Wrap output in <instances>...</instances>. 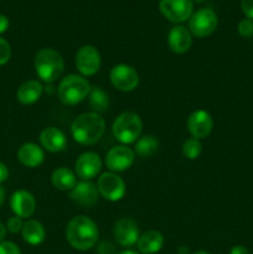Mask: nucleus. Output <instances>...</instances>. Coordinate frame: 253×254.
<instances>
[{"instance_id":"obj_23","label":"nucleus","mask_w":253,"mask_h":254,"mask_svg":"<svg viewBox=\"0 0 253 254\" xmlns=\"http://www.w3.org/2000/svg\"><path fill=\"white\" fill-rule=\"evenodd\" d=\"M52 184L56 189L62 191L72 190L76 186V175L67 168H59L52 174Z\"/></svg>"},{"instance_id":"obj_34","label":"nucleus","mask_w":253,"mask_h":254,"mask_svg":"<svg viewBox=\"0 0 253 254\" xmlns=\"http://www.w3.org/2000/svg\"><path fill=\"white\" fill-rule=\"evenodd\" d=\"M9 29V19L5 15L0 14V34L5 32Z\"/></svg>"},{"instance_id":"obj_25","label":"nucleus","mask_w":253,"mask_h":254,"mask_svg":"<svg viewBox=\"0 0 253 254\" xmlns=\"http://www.w3.org/2000/svg\"><path fill=\"white\" fill-rule=\"evenodd\" d=\"M159 141L153 135H144L136 141L135 151L140 158H150L158 151Z\"/></svg>"},{"instance_id":"obj_9","label":"nucleus","mask_w":253,"mask_h":254,"mask_svg":"<svg viewBox=\"0 0 253 254\" xmlns=\"http://www.w3.org/2000/svg\"><path fill=\"white\" fill-rule=\"evenodd\" d=\"M99 193L103 196L106 200L109 201H119L126 195V184L114 173H104L98 179Z\"/></svg>"},{"instance_id":"obj_26","label":"nucleus","mask_w":253,"mask_h":254,"mask_svg":"<svg viewBox=\"0 0 253 254\" xmlns=\"http://www.w3.org/2000/svg\"><path fill=\"white\" fill-rule=\"evenodd\" d=\"M202 151V144L198 139L196 138H189L186 139L185 143L183 145V154L185 158L190 159V160H193V159L198 158Z\"/></svg>"},{"instance_id":"obj_13","label":"nucleus","mask_w":253,"mask_h":254,"mask_svg":"<svg viewBox=\"0 0 253 254\" xmlns=\"http://www.w3.org/2000/svg\"><path fill=\"white\" fill-rule=\"evenodd\" d=\"M10 207L17 217L29 218L36 210V201L29 191L17 190L10 197Z\"/></svg>"},{"instance_id":"obj_40","label":"nucleus","mask_w":253,"mask_h":254,"mask_svg":"<svg viewBox=\"0 0 253 254\" xmlns=\"http://www.w3.org/2000/svg\"><path fill=\"white\" fill-rule=\"evenodd\" d=\"M193 1H197V2H202V1H205V0H193Z\"/></svg>"},{"instance_id":"obj_37","label":"nucleus","mask_w":253,"mask_h":254,"mask_svg":"<svg viewBox=\"0 0 253 254\" xmlns=\"http://www.w3.org/2000/svg\"><path fill=\"white\" fill-rule=\"evenodd\" d=\"M4 201H5V191H4V189L0 186V206L4 203Z\"/></svg>"},{"instance_id":"obj_29","label":"nucleus","mask_w":253,"mask_h":254,"mask_svg":"<svg viewBox=\"0 0 253 254\" xmlns=\"http://www.w3.org/2000/svg\"><path fill=\"white\" fill-rule=\"evenodd\" d=\"M6 228L10 233H17L20 231H22V227H24V222H22L21 217H17V216H14V217H10L6 222Z\"/></svg>"},{"instance_id":"obj_3","label":"nucleus","mask_w":253,"mask_h":254,"mask_svg":"<svg viewBox=\"0 0 253 254\" xmlns=\"http://www.w3.org/2000/svg\"><path fill=\"white\" fill-rule=\"evenodd\" d=\"M64 68L63 59L52 49L40 50L35 57V69L40 78L46 83L57 81Z\"/></svg>"},{"instance_id":"obj_18","label":"nucleus","mask_w":253,"mask_h":254,"mask_svg":"<svg viewBox=\"0 0 253 254\" xmlns=\"http://www.w3.org/2000/svg\"><path fill=\"white\" fill-rule=\"evenodd\" d=\"M168 44L171 51L175 54H184L192 45V36L190 30L184 26H175L170 30L168 36Z\"/></svg>"},{"instance_id":"obj_36","label":"nucleus","mask_w":253,"mask_h":254,"mask_svg":"<svg viewBox=\"0 0 253 254\" xmlns=\"http://www.w3.org/2000/svg\"><path fill=\"white\" fill-rule=\"evenodd\" d=\"M6 232H7L6 226H5L4 223L0 222V242H2V241L5 240V237H6Z\"/></svg>"},{"instance_id":"obj_15","label":"nucleus","mask_w":253,"mask_h":254,"mask_svg":"<svg viewBox=\"0 0 253 254\" xmlns=\"http://www.w3.org/2000/svg\"><path fill=\"white\" fill-rule=\"evenodd\" d=\"M102 161L98 154L87 151L79 155L76 161V174L82 180L88 181L91 179L96 178L101 171Z\"/></svg>"},{"instance_id":"obj_11","label":"nucleus","mask_w":253,"mask_h":254,"mask_svg":"<svg viewBox=\"0 0 253 254\" xmlns=\"http://www.w3.org/2000/svg\"><path fill=\"white\" fill-rule=\"evenodd\" d=\"M135 154L131 149L124 145L113 146L106 155V165L109 170L113 173H121L126 171L133 165Z\"/></svg>"},{"instance_id":"obj_31","label":"nucleus","mask_w":253,"mask_h":254,"mask_svg":"<svg viewBox=\"0 0 253 254\" xmlns=\"http://www.w3.org/2000/svg\"><path fill=\"white\" fill-rule=\"evenodd\" d=\"M242 11L248 19L253 20V0H241Z\"/></svg>"},{"instance_id":"obj_17","label":"nucleus","mask_w":253,"mask_h":254,"mask_svg":"<svg viewBox=\"0 0 253 254\" xmlns=\"http://www.w3.org/2000/svg\"><path fill=\"white\" fill-rule=\"evenodd\" d=\"M40 143L51 153H60L67 146V138L62 130L55 127L44 129L40 134Z\"/></svg>"},{"instance_id":"obj_8","label":"nucleus","mask_w":253,"mask_h":254,"mask_svg":"<svg viewBox=\"0 0 253 254\" xmlns=\"http://www.w3.org/2000/svg\"><path fill=\"white\" fill-rule=\"evenodd\" d=\"M109 78L112 84L122 92L134 91L139 84L138 72L129 64H121L114 66L109 73Z\"/></svg>"},{"instance_id":"obj_10","label":"nucleus","mask_w":253,"mask_h":254,"mask_svg":"<svg viewBox=\"0 0 253 254\" xmlns=\"http://www.w3.org/2000/svg\"><path fill=\"white\" fill-rule=\"evenodd\" d=\"M76 67L83 76H93L101 67V55L96 47L84 45L76 54Z\"/></svg>"},{"instance_id":"obj_19","label":"nucleus","mask_w":253,"mask_h":254,"mask_svg":"<svg viewBox=\"0 0 253 254\" xmlns=\"http://www.w3.org/2000/svg\"><path fill=\"white\" fill-rule=\"evenodd\" d=\"M17 159L27 168H37L44 163L45 154L39 145L34 143H25L17 150Z\"/></svg>"},{"instance_id":"obj_4","label":"nucleus","mask_w":253,"mask_h":254,"mask_svg":"<svg viewBox=\"0 0 253 254\" xmlns=\"http://www.w3.org/2000/svg\"><path fill=\"white\" fill-rule=\"evenodd\" d=\"M91 92L89 82L78 74H68L60 83L57 94L60 101L66 106H74L83 101Z\"/></svg>"},{"instance_id":"obj_2","label":"nucleus","mask_w":253,"mask_h":254,"mask_svg":"<svg viewBox=\"0 0 253 254\" xmlns=\"http://www.w3.org/2000/svg\"><path fill=\"white\" fill-rule=\"evenodd\" d=\"M106 130L104 119L94 112H87L77 117L71 126L72 136L74 140L83 145L96 144Z\"/></svg>"},{"instance_id":"obj_14","label":"nucleus","mask_w":253,"mask_h":254,"mask_svg":"<svg viewBox=\"0 0 253 254\" xmlns=\"http://www.w3.org/2000/svg\"><path fill=\"white\" fill-rule=\"evenodd\" d=\"M213 128V121L210 113L206 111L198 109V111L193 112L188 119V129L190 131L191 135L196 139L206 138L210 135Z\"/></svg>"},{"instance_id":"obj_33","label":"nucleus","mask_w":253,"mask_h":254,"mask_svg":"<svg viewBox=\"0 0 253 254\" xmlns=\"http://www.w3.org/2000/svg\"><path fill=\"white\" fill-rule=\"evenodd\" d=\"M7 178H9V170H7L6 165L0 161V184L6 181Z\"/></svg>"},{"instance_id":"obj_22","label":"nucleus","mask_w":253,"mask_h":254,"mask_svg":"<svg viewBox=\"0 0 253 254\" xmlns=\"http://www.w3.org/2000/svg\"><path fill=\"white\" fill-rule=\"evenodd\" d=\"M22 237H24L25 242L29 243L31 246H39L41 245L46 237V232L45 228L39 221L36 220H29L24 223L22 227Z\"/></svg>"},{"instance_id":"obj_21","label":"nucleus","mask_w":253,"mask_h":254,"mask_svg":"<svg viewBox=\"0 0 253 254\" xmlns=\"http://www.w3.org/2000/svg\"><path fill=\"white\" fill-rule=\"evenodd\" d=\"M44 92V87L37 81H27L17 89V101L24 106H30L37 102Z\"/></svg>"},{"instance_id":"obj_24","label":"nucleus","mask_w":253,"mask_h":254,"mask_svg":"<svg viewBox=\"0 0 253 254\" xmlns=\"http://www.w3.org/2000/svg\"><path fill=\"white\" fill-rule=\"evenodd\" d=\"M89 107L94 113H103L108 111L109 98L106 92L99 87H93L89 92Z\"/></svg>"},{"instance_id":"obj_1","label":"nucleus","mask_w":253,"mask_h":254,"mask_svg":"<svg viewBox=\"0 0 253 254\" xmlns=\"http://www.w3.org/2000/svg\"><path fill=\"white\" fill-rule=\"evenodd\" d=\"M98 227L87 216H76L68 222L66 228L67 242L78 251H88L97 245Z\"/></svg>"},{"instance_id":"obj_32","label":"nucleus","mask_w":253,"mask_h":254,"mask_svg":"<svg viewBox=\"0 0 253 254\" xmlns=\"http://www.w3.org/2000/svg\"><path fill=\"white\" fill-rule=\"evenodd\" d=\"M98 254H114V247L109 242H102L98 247Z\"/></svg>"},{"instance_id":"obj_39","label":"nucleus","mask_w":253,"mask_h":254,"mask_svg":"<svg viewBox=\"0 0 253 254\" xmlns=\"http://www.w3.org/2000/svg\"><path fill=\"white\" fill-rule=\"evenodd\" d=\"M193 254H211V253L206 252V251H198V252H196V253H193Z\"/></svg>"},{"instance_id":"obj_16","label":"nucleus","mask_w":253,"mask_h":254,"mask_svg":"<svg viewBox=\"0 0 253 254\" xmlns=\"http://www.w3.org/2000/svg\"><path fill=\"white\" fill-rule=\"evenodd\" d=\"M98 188L91 181H81L76 184L69 192L72 201L81 206H92L98 200Z\"/></svg>"},{"instance_id":"obj_12","label":"nucleus","mask_w":253,"mask_h":254,"mask_svg":"<svg viewBox=\"0 0 253 254\" xmlns=\"http://www.w3.org/2000/svg\"><path fill=\"white\" fill-rule=\"evenodd\" d=\"M114 237L118 245L123 247H131L139 240V230L136 223L130 218L123 217L114 225Z\"/></svg>"},{"instance_id":"obj_7","label":"nucleus","mask_w":253,"mask_h":254,"mask_svg":"<svg viewBox=\"0 0 253 254\" xmlns=\"http://www.w3.org/2000/svg\"><path fill=\"white\" fill-rule=\"evenodd\" d=\"M159 9L171 22H184L192 15V0H160Z\"/></svg>"},{"instance_id":"obj_28","label":"nucleus","mask_w":253,"mask_h":254,"mask_svg":"<svg viewBox=\"0 0 253 254\" xmlns=\"http://www.w3.org/2000/svg\"><path fill=\"white\" fill-rule=\"evenodd\" d=\"M238 32L243 37H251L253 35V20L252 19H243L238 24Z\"/></svg>"},{"instance_id":"obj_30","label":"nucleus","mask_w":253,"mask_h":254,"mask_svg":"<svg viewBox=\"0 0 253 254\" xmlns=\"http://www.w3.org/2000/svg\"><path fill=\"white\" fill-rule=\"evenodd\" d=\"M0 254H21V251L15 243L2 241L0 242Z\"/></svg>"},{"instance_id":"obj_35","label":"nucleus","mask_w":253,"mask_h":254,"mask_svg":"<svg viewBox=\"0 0 253 254\" xmlns=\"http://www.w3.org/2000/svg\"><path fill=\"white\" fill-rule=\"evenodd\" d=\"M230 254H250L248 250L243 246H235V247L231 248Z\"/></svg>"},{"instance_id":"obj_27","label":"nucleus","mask_w":253,"mask_h":254,"mask_svg":"<svg viewBox=\"0 0 253 254\" xmlns=\"http://www.w3.org/2000/svg\"><path fill=\"white\" fill-rule=\"evenodd\" d=\"M11 57V47L5 39L0 37V66L6 64Z\"/></svg>"},{"instance_id":"obj_38","label":"nucleus","mask_w":253,"mask_h":254,"mask_svg":"<svg viewBox=\"0 0 253 254\" xmlns=\"http://www.w3.org/2000/svg\"><path fill=\"white\" fill-rule=\"evenodd\" d=\"M118 254H138V253L134 252V251H123V252H121Z\"/></svg>"},{"instance_id":"obj_5","label":"nucleus","mask_w":253,"mask_h":254,"mask_svg":"<svg viewBox=\"0 0 253 254\" xmlns=\"http://www.w3.org/2000/svg\"><path fill=\"white\" fill-rule=\"evenodd\" d=\"M141 128L143 124L138 114L134 112H124L116 118L112 130L117 140L123 144H131L139 138Z\"/></svg>"},{"instance_id":"obj_20","label":"nucleus","mask_w":253,"mask_h":254,"mask_svg":"<svg viewBox=\"0 0 253 254\" xmlns=\"http://www.w3.org/2000/svg\"><path fill=\"white\" fill-rule=\"evenodd\" d=\"M136 246L143 254L158 253L164 246V236L159 231H146L139 237Z\"/></svg>"},{"instance_id":"obj_6","label":"nucleus","mask_w":253,"mask_h":254,"mask_svg":"<svg viewBox=\"0 0 253 254\" xmlns=\"http://www.w3.org/2000/svg\"><path fill=\"white\" fill-rule=\"evenodd\" d=\"M218 25V19L216 12L212 9H200L191 15L189 21L190 32L196 37L210 36L216 30Z\"/></svg>"}]
</instances>
